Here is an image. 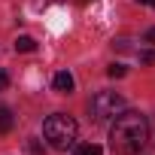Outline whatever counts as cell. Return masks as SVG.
<instances>
[{"label": "cell", "mask_w": 155, "mask_h": 155, "mask_svg": "<svg viewBox=\"0 0 155 155\" xmlns=\"http://www.w3.org/2000/svg\"><path fill=\"white\" fill-rule=\"evenodd\" d=\"M110 143L119 155H137L149 143V122L143 113H119L113 128H110Z\"/></svg>", "instance_id": "obj_1"}, {"label": "cell", "mask_w": 155, "mask_h": 155, "mask_svg": "<svg viewBox=\"0 0 155 155\" xmlns=\"http://www.w3.org/2000/svg\"><path fill=\"white\" fill-rule=\"evenodd\" d=\"M76 131H79V125H76L67 113H55V116H49L43 122V137L49 140L52 149H61V152L76 143Z\"/></svg>", "instance_id": "obj_2"}, {"label": "cell", "mask_w": 155, "mask_h": 155, "mask_svg": "<svg viewBox=\"0 0 155 155\" xmlns=\"http://www.w3.org/2000/svg\"><path fill=\"white\" fill-rule=\"evenodd\" d=\"M122 107H125V97L119 91H97L91 97V119L94 122H104L110 116H119Z\"/></svg>", "instance_id": "obj_3"}, {"label": "cell", "mask_w": 155, "mask_h": 155, "mask_svg": "<svg viewBox=\"0 0 155 155\" xmlns=\"http://www.w3.org/2000/svg\"><path fill=\"white\" fill-rule=\"evenodd\" d=\"M73 85H76V82H73V76H70L67 70L55 73V79H52V88H55L58 94H70V91H73Z\"/></svg>", "instance_id": "obj_4"}, {"label": "cell", "mask_w": 155, "mask_h": 155, "mask_svg": "<svg viewBox=\"0 0 155 155\" xmlns=\"http://www.w3.org/2000/svg\"><path fill=\"white\" fill-rule=\"evenodd\" d=\"M34 49H37V40L34 37H28V34L15 37V52H34Z\"/></svg>", "instance_id": "obj_5"}, {"label": "cell", "mask_w": 155, "mask_h": 155, "mask_svg": "<svg viewBox=\"0 0 155 155\" xmlns=\"http://www.w3.org/2000/svg\"><path fill=\"white\" fill-rule=\"evenodd\" d=\"M12 125H15L12 113H9L6 107H0V134H9V131H12Z\"/></svg>", "instance_id": "obj_6"}, {"label": "cell", "mask_w": 155, "mask_h": 155, "mask_svg": "<svg viewBox=\"0 0 155 155\" xmlns=\"http://www.w3.org/2000/svg\"><path fill=\"white\" fill-rule=\"evenodd\" d=\"M76 155H104V149L97 143H82L79 149H76Z\"/></svg>", "instance_id": "obj_7"}, {"label": "cell", "mask_w": 155, "mask_h": 155, "mask_svg": "<svg viewBox=\"0 0 155 155\" xmlns=\"http://www.w3.org/2000/svg\"><path fill=\"white\" fill-rule=\"evenodd\" d=\"M107 73L113 76V79H122V76H125V67H122V64H113V67H110Z\"/></svg>", "instance_id": "obj_8"}, {"label": "cell", "mask_w": 155, "mask_h": 155, "mask_svg": "<svg viewBox=\"0 0 155 155\" xmlns=\"http://www.w3.org/2000/svg\"><path fill=\"white\" fill-rule=\"evenodd\" d=\"M140 61H143V64H155V52H143Z\"/></svg>", "instance_id": "obj_9"}, {"label": "cell", "mask_w": 155, "mask_h": 155, "mask_svg": "<svg viewBox=\"0 0 155 155\" xmlns=\"http://www.w3.org/2000/svg\"><path fill=\"white\" fill-rule=\"evenodd\" d=\"M6 85H9V76H6V70H0V91H3Z\"/></svg>", "instance_id": "obj_10"}, {"label": "cell", "mask_w": 155, "mask_h": 155, "mask_svg": "<svg viewBox=\"0 0 155 155\" xmlns=\"http://www.w3.org/2000/svg\"><path fill=\"white\" fill-rule=\"evenodd\" d=\"M146 43H155V28H149V31H146Z\"/></svg>", "instance_id": "obj_11"}, {"label": "cell", "mask_w": 155, "mask_h": 155, "mask_svg": "<svg viewBox=\"0 0 155 155\" xmlns=\"http://www.w3.org/2000/svg\"><path fill=\"white\" fill-rule=\"evenodd\" d=\"M137 3H149V0H137Z\"/></svg>", "instance_id": "obj_12"}, {"label": "cell", "mask_w": 155, "mask_h": 155, "mask_svg": "<svg viewBox=\"0 0 155 155\" xmlns=\"http://www.w3.org/2000/svg\"><path fill=\"white\" fill-rule=\"evenodd\" d=\"M149 6H155V0H149Z\"/></svg>", "instance_id": "obj_13"}, {"label": "cell", "mask_w": 155, "mask_h": 155, "mask_svg": "<svg viewBox=\"0 0 155 155\" xmlns=\"http://www.w3.org/2000/svg\"><path fill=\"white\" fill-rule=\"evenodd\" d=\"M79 3H88V0H79Z\"/></svg>", "instance_id": "obj_14"}]
</instances>
